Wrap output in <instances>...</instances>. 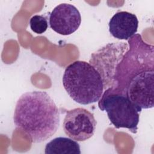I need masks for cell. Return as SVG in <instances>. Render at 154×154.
Segmentation results:
<instances>
[{"mask_svg": "<svg viewBox=\"0 0 154 154\" xmlns=\"http://www.w3.org/2000/svg\"><path fill=\"white\" fill-rule=\"evenodd\" d=\"M98 106L101 111L106 112L110 122L116 128H127L132 133H137L139 112L127 96L112 94L101 97Z\"/></svg>", "mask_w": 154, "mask_h": 154, "instance_id": "obj_4", "label": "cell"}, {"mask_svg": "<svg viewBox=\"0 0 154 154\" xmlns=\"http://www.w3.org/2000/svg\"><path fill=\"white\" fill-rule=\"evenodd\" d=\"M29 26L33 32L38 34H42L48 28V20L43 15H34L29 20Z\"/></svg>", "mask_w": 154, "mask_h": 154, "instance_id": "obj_10", "label": "cell"}, {"mask_svg": "<svg viewBox=\"0 0 154 154\" xmlns=\"http://www.w3.org/2000/svg\"><path fill=\"white\" fill-rule=\"evenodd\" d=\"M60 120L57 106L45 91L26 92L16 102L14 124L32 143H42L52 137L58 130Z\"/></svg>", "mask_w": 154, "mask_h": 154, "instance_id": "obj_1", "label": "cell"}, {"mask_svg": "<svg viewBox=\"0 0 154 154\" xmlns=\"http://www.w3.org/2000/svg\"><path fill=\"white\" fill-rule=\"evenodd\" d=\"M128 49L116 66L111 86L102 97L117 94L126 96L129 82L140 73L154 70V47L145 42L140 34L128 40Z\"/></svg>", "mask_w": 154, "mask_h": 154, "instance_id": "obj_2", "label": "cell"}, {"mask_svg": "<svg viewBox=\"0 0 154 154\" xmlns=\"http://www.w3.org/2000/svg\"><path fill=\"white\" fill-rule=\"evenodd\" d=\"M96 124L93 113L84 108H76L66 111L63 128L69 138L84 141L94 135Z\"/></svg>", "mask_w": 154, "mask_h": 154, "instance_id": "obj_5", "label": "cell"}, {"mask_svg": "<svg viewBox=\"0 0 154 154\" xmlns=\"http://www.w3.org/2000/svg\"><path fill=\"white\" fill-rule=\"evenodd\" d=\"M81 23V14L73 5L62 3L56 6L49 15L51 28L57 33L70 35L75 32Z\"/></svg>", "mask_w": 154, "mask_h": 154, "instance_id": "obj_7", "label": "cell"}, {"mask_svg": "<svg viewBox=\"0 0 154 154\" xmlns=\"http://www.w3.org/2000/svg\"><path fill=\"white\" fill-rule=\"evenodd\" d=\"M62 81L69 96L81 105L99 101L103 93L100 75L94 66L84 61L70 64L64 70Z\"/></svg>", "mask_w": 154, "mask_h": 154, "instance_id": "obj_3", "label": "cell"}, {"mask_svg": "<svg viewBox=\"0 0 154 154\" xmlns=\"http://www.w3.org/2000/svg\"><path fill=\"white\" fill-rule=\"evenodd\" d=\"M109 31L119 40H129L136 34L138 20L135 14L128 11H119L109 20Z\"/></svg>", "mask_w": 154, "mask_h": 154, "instance_id": "obj_8", "label": "cell"}, {"mask_svg": "<svg viewBox=\"0 0 154 154\" xmlns=\"http://www.w3.org/2000/svg\"><path fill=\"white\" fill-rule=\"evenodd\" d=\"M154 70L143 72L129 82L126 96L135 105L138 112L153 108Z\"/></svg>", "mask_w": 154, "mask_h": 154, "instance_id": "obj_6", "label": "cell"}, {"mask_svg": "<svg viewBox=\"0 0 154 154\" xmlns=\"http://www.w3.org/2000/svg\"><path fill=\"white\" fill-rule=\"evenodd\" d=\"M45 154H81L80 146L72 138L57 137L48 143L45 149Z\"/></svg>", "mask_w": 154, "mask_h": 154, "instance_id": "obj_9", "label": "cell"}]
</instances>
